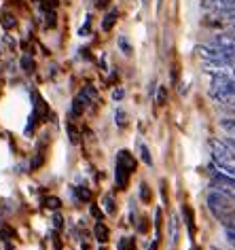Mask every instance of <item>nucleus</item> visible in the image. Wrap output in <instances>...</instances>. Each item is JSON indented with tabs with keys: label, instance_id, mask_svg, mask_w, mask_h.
<instances>
[{
	"label": "nucleus",
	"instance_id": "nucleus-1",
	"mask_svg": "<svg viewBox=\"0 0 235 250\" xmlns=\"http://www.w3.org/2000/svg\"><path fill=\"white\" fill-rule=\"evenodd\" d=\"M208 210L212 212V216L225 227H233L235 225V204L231 197H227L220 191H210L208 193Z\"/></svg>",
	"mask_w": 235,
	"mask_h": 250
},
{
	"label": "nucleus",
	"instance_id": "nucleus-2",
	"mask_svg": "<svg viewBox=\"0 0 235 250\" xmlns=\"http://www.w3.org/2000/svg\"><path fill=\"white\" fill-rule=\"evenodd\" d=\"M208 146H210V153H212V159L216 161V164L235 166V151L227 145L225 140L210 138V140H208Z\"/></svg>",
	"mask_w": 235,
	"mask_h": 250
},
{
	"label": "nucleus",
	"instance_id": "nucleus-3",
	"mask_svg": "<svg viewBox=\"0 0 235 250\" xmlns=\"http://www.w3.org/2000/svg\"><path fill=\"white\" fill-rule=\"evenodd\" d=\"M210 174H212V183H210V187H214V191H220V193H225L227 197L235 199V178L218 172L214 166H210Z\"/></svg>",
	"mask_w": 235,
	"mask_h": 250
},
{
	"label": "nucleus",
	"instance_id": "nucleus-4",
	"mask_svg": "<svg viewBox=\"0 0 235 250\" xmlns=\"http://www.w3.org/2000/svg\"><path fill=\"white\" fill-rule=\"evenodd\" d=\"M212 45L222 49V51H229V53H235V34L231 32H220L212 39Z\"/></svg>",
	"mask_w": 235,
	"mask_h": 250
},
{
	"label": "nucleus",
	"instance_id": "nucleus-5",
	"mask_svg": "<svg viewBox=\"0 0 235 250\" xmlns=\"http://www.w3.org/2000/svg\"><path fill=\"white\" fill-rule=\"evenodd\" d=\"M129 174H132V172H129L123 164L117 161V166H115V180H117V187H119V189H125V187H127Z\"/></svg>",
	"mask_w": 235,
	"mask_h": 250
},
{
	"label": "nucleus",
	"instance_id": "nucleus-6",
	"mask_svg": "<svg viewBox=\"0 0 235 250\" xmlns=\"http://www.w3.org/2000/svg\"><path fill=\"white\" fill-rule=\"evenodd\" d=\"M91 102H89V100H87V96H85V93L81 91V93H78V96L77 98H74V102H72V115L74 117H78V115H83V110L85 108H87V106H89Z\"/></svg>",
	"mask_w": 235,
	"mask_h": 250
},
{
	"label": "nucleus",
	"instance_id": "nucleus-7",
	"mask_svg": "<svg viewBox=\"0 0 235 250\" xmlns=\"http://www.w3.org/2000/svg\"><path fill=\"white\" fill-rule=\"evenodd\" d=\"M117 161L125 166L129 172H134V170H136V159H134V155L129 153V151H121L119 155H117Z\"/></svg>",
	"mask_w": 235,
	"mask_h": 250
},
{
	"label": "nucleus",
	"instance_id": "nucleus-8",
	"mask_svg": "<svg viewBox=\"0 0 235 250\" xmlns=\"http://www.w3.org/2000/svg\"><path fill=\"white\" fill-rule=\"evenodd\" d=\"M94 235H96V240L98 242H108V235H110V231H108V227L104 225L102 221H98L96 223V227H94Z\"/></svg>",
	"mask_w": 235,
	"mask_h": 250
},
{
	"label": "nucleus",
	"instance_id": "nucleus-9",
	"mask_svg": "<svg viewBox=\"0 0 235 250\" xmlns=\"http://www.w3.org/2000/svg\"><path fill=\"white\" fill-rule=\"evenodd\" d=\"M32 98H34V115H40V117H47V104H45V100H42L39 93H32Z\"/></svg>",
	"mask_w": 235,
	"mask_h": 250
},
{
	"label": "nucleus",
	"instance_id": "nucleus-10",
	"mask_svg": "<svg viewBox=\"0 0 235 250\" xmlns=\"http://www.w3.org/2000/svg\"><path fill=\"white\" fill-rule=\"evenodd\" d=\"M178 233H180V221H178V216H172L170 218V242L172 244H176Z\"/></svg>",
	"mask_w": 235,
	"mask_h": 250
},
{
	"label": "nucleus",
	"instance_id": "nucleus-11",
	"mask_svg": "<svg viewBox=\"0 0 235 250\" xmlns=\"http://www.w3.org/2000/svg\"><path fill=\"white\" fill-rule=\"evenodd\" d=\"M117 15H119V13H117V9H113V11H110V13H106V17H104V21H102V28L106 30V32H108V30H113L115 21H117Z\"/></svg>",
	"mask_w": 235,
	"mask_h": 250
},
{
	"label": "nucleus",
	"instance_id": "nucleus-12",
	"mask_svg": "<svg viewBox=\"0 0 235 250\" xmlns=\"http://www.w3.org/2000/svg\"><path fill=\"white\" fill-rule=\"evenodd\" d=\"M74 195H77V199H81V202H89L91 191L85 185H81V187H74Z\"/></svg>",
	"mask_w": 235,
	"mask_h": 250
},
{
	"label": "nucleus",
	"instance_id": "nucleus-13",
	"mask_svg": "<svg viewBox=\"0 0 235 250\" xmlns=\"http://www.w3.org/2000/svg\"><path fill=\"white\" fill-rule=\"evenodd\" d=\"M182 214H184V221H187V227L191 231V235H193L195 233V223H193V214H191L189 206H182Z\"/></svg>",
	"mask_w": 235,
	"mask_h": 250
},
{
	"label": "nucleus",
	"instance_id": "nucleus-14",
	"mask_svg": "<svg viewBox=\"0 0 235 250\" xmlns=\"http://www.w3.org/2000/svg\"><path fill=\"white\" fill-rule=\"evenodd\" d=\"M138 148H140V157H142V161H144L146 166H153V157H151V153H148V146L144 145V142H138Z\"/></svg>",
	"mask_w": 235,
	"mask_h": 250
},
{
	"label": "nucleus",
	"instance_id": "nucleus-15",
	"mask_svg": "<svg viewBox=\"0 0 235 250\" xmlns=\"http://www.w3.org/2000/svg\"><path fill=\"white\" fill-rule=\"evenodd\" d=\"M20 64H21V70H26V72H34V68H36L34 60H32V55H23Z\"/></svg>",
	"mask_w": 235,
	"mask_h": 250
},
{
	"label": "nucleus",
	"instance_id": "nucleus-16",
	"mask_svg": "<svg viewBox=\"0 0 235 250\" xmlns=\"http://www.w3.org/2000/svg\"><path fill=\"white\" fill-rule=\"evenodd\" d=\"M117 45H119V49H121V51L125 53V55H132L134 49H132V45H129L127 36H119V39H117Z\"/></svg>",
	"mask_w": 235,
	"mask_h": 250
},
{
	"label": "nucleus",
	"instance_id": "nucleus-17",
	"mask_svg": "<svg viewBox=\"0 0 235 250\" xmlns=\"http://www.w3.org/2000/svg\"><path fill=\"white\" fill-rule=\"evenodd\" d=\"M212 166H214L218 172H222V174H227V176H233V178H235V166H229V164H216V161H214Z\"/></svg>",
	"mask_w": 235,
	"mask_h": 250
},
{
	"label": "nucleus",
	"instance_id": "nucleus-18",
	"mask_svg": "<svg viewBox=\"0 0 235 250\" xmlns=\"http://www.w3.org/2000/svg\"><path fill=\"white\" fill-rule=\"evenodd\" d=\"M115 123L119 125V127H125V125H127V112L123 110V108H117V112H115Z\"/></svg>",
	"mask_w": 235,
	"mask_h": 250
},
{
	"label": "nucleus",
	"instance_id": "nucleus-19",
	"mask_svg": "<svg viewBox=\"0 0 235 250\" xmlns=\"http://www.w3.org/2000/svg\"><path fill=\"white\" fill-rule=\"evenodd\" d=\"M220 127L225 129V132H229L231 136H235V119H220Z\"/></svg>",
	"mask_w": 235,
	"mask_h": 250
},
{
	"label": "nucleus",
	"instance_id": "nucleus-20",
	"mask_svg": "<svg viewBox=\"0 0 235 250\" xmlns=\"http://www.w3.org/2000/svg\"><path fill=\"white\" fill-rule=\"evenodd\" d=\"M104 210H106V214H115V212H117L113 195H104Z\"/></svg>",
	"mask_w": 235,
	"mask_h": 250
},
{
	"label": "nucleus",
	"instance_id": "nucleus-21",
	"mask_svg": "<svg viewBox=\"0 0 235 250\" xmlns=\"http://www.w3.org/2000/svg\"><path fill=\"white\" fill-rule=\"evenodd\" d=\"M140 197H142V202L144 204H151V189H148L146 183L140 185Z\"/></svg>",
	"mask_w": 235,
	"mask_h": 250
},
{
	"label": "nucleus",
	"instance_id": "nucleus-22",
	"mask_svg": "<svg viewBox=\"0 0 235 250\" xmlns=\"http://www.w3.org/2000/svg\"><path fill=\"white\" fill-rule=\"evenodd\" d=\"M15 23H17V21H15V17H13V15H9V13H7V15H2V28H4V30H13V28H15Z\"/></svg>",
	"mask_w": 235,
	"mask_h": 250
},
{
	"label": "nucleus",
	"instance_id": "nucleus-23",
	"mask_svg": "<svg viewBox=\"0 0 235 250\" xmlns=\"http://www.w3.org/2000/svg\"><path fill=\"white\" fill-rule=\"evenodd\" d=\"M83 93H85V96H87V100H89V102H98V91H96V89H94V87H91V85L83 87Z\"/></svg>",
	"mask_w": 235,
	"mask_h": 250
},
{
	"label": "nucleus",
	"instance_id": "nucleus-24",
	"mask_svg": "<svg viewBox=\"0 0 235 250\" xmlns=\"http://www.w3.org/2000/svg\"><path fill=\"white\" fill-rule=\"evenodd\" d=\"M157 104H168V89H165V87L161 85L159 87V91H157Z\"/></svg>",
	"mask_w": 235,
	"mask_h": 250
},
{
	"label": "nucleus",
	"instance_id": "nucleus-25",
	"mask_svg": "<svg viewBox=\"0 0 235 250\" xmlns=\"http://www.w3.org/2000/svg\"><path fill=\"white\" fill-rule=\"evenodd\" d=\"M119 250H134V237H123L119 242Z\"/></svg>",
	"mask_w": 235,
	"mask_h": 250
},
{
	"label": "nucleus",
	"instance_id": "nucleus-26",
	"mask_svg": "<svg viewBox=\"0 0 235 250\" xmlns=\"http://www.w3.org/2000/svg\"><path fill=\"white\" fill-rule=\"evenodd\" d=\"M161 231V210H155V237H159Z\"/></svg>",
	"mask_w": 235,
	"mask_h": 250
},
{
	"label": "nucleus",
	"instance_id": "nucleus-27",
	"mask_svg": "<svg viewBox=\"0 0 235 250\" xmlns=\"http://www.w3.org/2000/svg\"><path fill=\"white\" fill-rule=\"evenodd\" d=\"M45 206H47V208H51V210H59L61 202H59L58 197H47V199H45Z\"/></svg>",
	"mask_w": 235,
	"mask_h": 250
},
{
	"label": "nucleus",
	"instance_id": "nucleus-28",
	"mask_svg": "<svg viewBox=\"0 0 235 250\" xmlns=\"http://www.w3.org/2000/svg\"><path fill=\"white\" fill-rule=\"evenodd\" d=\"M89 210H91V216H94V218H96V221H102V218H104V214H102V210H100V208H98V206H96V204H91V208H89Z\"/></svg>",
	"mask_w": 235,
	"mask_h": 250
},
{
	"label": "nucleus",
	"instance_id": "nucleus-29",
	"mask_svg": "<svg viewBox=\"0 0 235 250\" xmlns=\"http://www.w3.org/2000/svg\"><path fill=\"white\" fill-rule=\"evenodd\" d=\"M53 227L58 229V231H59L61 227H64V218H61L59 214H55V216H53Z\"/></svg>",
	"mask_w": 235,
	"mask_h": 250
},
{
	"label": "nucleus",
	"instance_id": "nucleus-30",
	"mask_svg": "<svg viewBox=\"0 0 235 250\" xmlns=\"http://www.w3.org/2000/svg\"><path fill=\"white\" fill-rule=\"evenodd\" d=\"M123 98H125V91H123L121 87H119V89H115V91H113V100H115V102H119V100H123Z\"/></svg>",
	"mask_w": 235,
	"mask_h": 250
},
{
	"label": "nucleus",
	"instance_id": "nucleus-31",
	"mask_svg": "<svg viewBox=\"0 0 235 250\" xmlns=\"http://www.w3.org/2000/svg\"><path fill=\"white\" fill-rule=\"evenodd\" d=\"M13 235H15V231L11 227H2V237H4V240H11Z\"/></svg>",
	"mask_w": 235,
	"mask_h": 250
},
{
	"label": "nucleus",
	"instance_id": "nucleus-32",
	"mask_svg": "<svg viewBox=\"0 0 235 250\" xmlns=\"http://www.w3.org/2000/svg\"><path fill=\"white\" fill-rule=\"evenodd\" d=\"M68 134H70V140L72 142H78V134H77V129H74L72 125H68Z\"/></svg>",
	"mask_w": 235,
	"mask_h": 250
},
{
	"label": "nucleus",
	"instance_id": "nucleus-33",
	"mask_svg": "<svg viewBox=\"0 0 235 250\" xmlns=\"http://www.w3.org/2000/svg\"><path fill=\"white\" fill-rule=\"evenodd\" d=\"M40 164H42V155L39 153V155H36V157L32 159V170H36V167H39Z\"/></svg>",
	"mask_w": 235,
	"mask_h": 250
},
{
	"label": "nucleus",
	"instance_id": "nucleus-34",
	"mask_svg": "<svg viewBox=\"0 0 235 250\" xmlns=\"http://www.w3.org/2000/svg\"><path fill=\"white\" fill-rule=\"evenodd\" d=\"M138 229H140V231H142V233H144V231H146V229H148V223H146V218H142V223H140V225H138Z\"/></svg>",
	"mask_w": 235,
	"mask_h": 250
},
{
	"label": "nucleus",
	"instance_id": "nucleus-35",
	"mask_svg": "<svg viewBox=\"0 0 235 250\" xmlns=\"http://www.w3.org/2000/svg\"><path fill=\"white\" fill-rule=\"evenodd\" d=\"M225 142H227V145H229V146H231L233 151H235V138H225Z\"/></svg>",
	"mask_w": 235,
	"mask_h": 250
},
{
	"label": "nucleus",
	"instance_id": "nucleus-36",
	"mask_svg": "<svg viewBox=\"0 0 235 250\" xmlns=\"http://www.w3.org/2000/svg\"><path fill=\"white\" fill-rule=\"evenodd\" d=\"M229 77L235 81V64H233V66H229Z\"/></svg>",
	"mask_w": 235,
	"mask_h": 250
},
{
	"label": "nucleus",
	"instance_id": "nucleus-37",
	"mask_svg": "<svg viewBox=\"0 0 235 250\" xmlns=\"http://www.w3.org/2000/svg\"><path fill=\"white\" fill-rule=\"evenodd\" d=\"M229 106H233V108H235V93H233L231 98H229Z\"/></svg>",
	"mask_w": 235,
	"mask_h": 250
},
{
	"label": "nucleus",
	"instance_id": "nucleus-38",
	"mask_svg": "<svg viewBox=\"0 0 235 250\" xmlns=\"http://www.w3.org/2000/svg\"><path fill=\"white\" fill-rule=\"evenodd\" d=\"M229 21H231V26H233V28H235V13H233V15H231V17H229Z\"/></svg>",
	"mask_w": 235,
	"mask_h": 250
},
{
	"label": "nucleus",
	"instance_id": "nucleus-39",
	"mask_svg": "<svg viewBox=\"0 0 235 250\" xmlns=\"http://www.w3.org/2000/svg\"><path fill=\"white\" fill-rule=\"evenodd\" d=\"M34 2H40V0H34Z\"/></svg>",
	"mask_w": 235,
	"mask_h": 250
}]
</instances>
